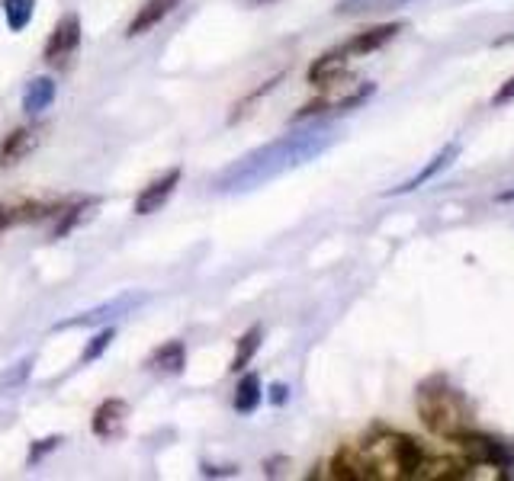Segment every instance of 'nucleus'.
<instances>
[{"instance_id": "9b49d317", "label": "nucleus", "mask_w": 514, "mask_h": 481, "mask_svg": "<svg viewBox=\"0 0 514 481\" xmlns=\"http://www.w3.org/2000/svg\"><path fill=\"white\" fill-rule=\"evenodd\" d=\"M328 475L331 478H344V481H360V478H373L370 472V462L364 456V449H351V446H344L341 453L331 459L328 465Z\"/></svg>"}, {"instance_id": "a878e982", "label": "nucleus", "mask_w": 514, "mask_h": 481, "mask_svg": "<svg viewBox=\"0 0 514 481\" xmlns=\"http://www.w3.org/2000/svg\"><path fill=\"white\" fill-rule=\"evenodd\" d=\"M286 398H290L286 385H274V389H270V405H286Z\"/></svg>"}, {"instance_id": "9d476101", "label": "nucleus", "mask_w": 514, "mask_h": 481, "mask_svg": "<svg viewBox=\"0 0 514 481\" xmlns=\"http://www.w3.org/2000/svg\"><path fill=\"white\" fill-rule=\"evenodd\" d=\"M347 61H351V55H347L344 49H335V52H325L312 61V68H309V84L315 87H331V84H338L344 71H347Z\"/></svg>"}, {"instance_id": "1a4fd4ad", "label": "nucleus", "mask_w": 514, "mask_h": 481, "mask_svg": "<svg viewBox=\"0 0 514 481\" xmlns=\"http://www.w3.org/2000/svg\"><path fill=\"white\" fill-rule=\"evenodd\" d=\"M405 29V23H386V26H373L367 33H357L351 42H344L341 49L351 55V58H360V55H370L376 49H383L386 42H392L399 33Z\"/></svg>"}, {"instance_id": "ddd939ff", "label": "nucleus", "mask_w": 514, "mask_h": 481, "mask_svg": "<svg viewBox=\"0 0 514 481\" xmlns=\"http://www.w3.org/2000/svg\"><path fill=\"white\" fill-rule=\"evenodd\" d=\"M184 366H187V347L180 340H168V344H161L148 356V369L164 372V376H180Z\"/></svg>"}, {"instance_id": "f257e3e1", "label": "nucleus", "mask_w": 514, "mask_h": 481, "mask_svg": "<svg viewBox=\"0 0 514 481\" xmlns=\"http://www.w3.org/2000/svg\"><path fill=\"white\" fill-rule=\"evenodd\" d=\"M335 142V132L328 126H309L299 129L293 135H283L277 142L261 145L248 151L245 158H238L235 164H229L216 177V190L219 193H245V190H257L270 180H277L290 170L315 161L319 154Z\"/></svg>"}, {"instance_id": "0eeeda50", "label": "nucleus", "mask_w": 514, "mask_h": 481, "mask_svg": "<svg viewBox=\"0 0 514 481\" xmlns=\"http://www.w3.org/2000/svg\"><path fill=\"white\" fill-rule=\"evenodd\" d=\"M126 421H129V405H126V401L123 398H107L94 411V417H90V430H94L100 440H113V437H119V433L126 430Z\"/></svg>"}, {"instance_id": "6e6552de", "label": "nucleus", "mask_w": 514, "mask_h": 481, "mask_svg": "<svg viewBox=\"0 0 514 481\" xmlns=\"http://www.w3.org/2000/svg\"><path fill=\"white\" fill-rule=\"evenodd\" d=\"M177 183H180V167L168 170V174L158 177L155 183H148L145 190L139 193V199H135V215H151V212L164 209V203L174 196Z\"/></svg>"}, {"instance_id": "b1692460", "label": "nucleus", "mask_w": 514, "mask_h": 481, "mask_svg": "<svg viewBox=\"0 0 514 481\" xmlns=\"http://www.w3.org/2000/svg\"><path fill=\"white\" fill-rule=\"evenodd\" d=\"M58 443H62V437L36 440V443H33V449H29V459H26V462H29V465H36V462H39L42 456H49V453H52V449H55Z\"/></svg>"}, {"instance_id": "4be33fe9", "label": "nucleus", "mask_w": 514, "mask_h": 481, "mask_svg": "<svg viewBox=\"0 0 514 481\" xmlns=\"http://www.w3.org/2000/svg\"><path fill=\"white\" fill-rule=\"evenodd\" d=\"M113 337H116V328H113V324H107V328H103L100 334H94V340H90V344L84 347V353H81V363L87 366V363L100 360V356L107 353V347L113 344Z\"/></svg>"}, {"instance_id": "f3484780", "label": "nucleus", "mask_w": 514, "mask_h": 481, "mask_svg": "<svg viewBox=\"0 0 514 481\" xmlns=\"http://www.w3.org/2000/svg\"><path fill=\"white\" fill-rule=\"evenodd\" d=\"M257 405H261V379H257L254 372H248L235 389V411L251 414V411H257Z\"/></svg>"}, {"instance_id": "bb28decb", "label": "nucleus", "mask_w": 514, "mask_h": 481, "mask_svg": "<svg viewBox=\"0 0 514 481\" xmlns=\"http://www.w3.org/2000/svg\"><path fill=\"white\" fill-rule=\"evenodd\" d=\"M248 4H257V7H261V4H274V0H248Z\"/></svg>"}, {"instance_id": "4468645a", "label": "nucleus", "mask_w": 514, "mask_h": 481, "mask_svg": "<svg viewBox=\"0 0 514 481\" xmlns=\"http://www.w3.org/2000/svg\"><path fill=\"white\" fill-rule=\"evenodd\" d=\"M457 154H460V145H457V142H453V145H447V148H444L441 154H434V158H431V164H428L425 170H421L418 177H412V180H408V183L396 186V190H389V196H402V193H412V190H418V186H425L428 180H434L437 174H441V170H447V167L453 164V158H457Z\"/></svg>"}, {"instance_id": "7ed1b4c3", "label": "nucleus", "mask_w": 514, "mask_h": 481, "mask_svg": "<svg viewBox=\"0 0 514 481\" xmlns=\"http://www.w3.org/2000/svg\"><path fill=\"white\" fill-rule=\"evenodd\" d=\"M453 443L463 449V459L470 462V465H492V469H508V465L514 462V449L508 443L495 440V437H486V433H479V430H466Z\"/></svg>"}, {"instance_id": "aec40b11", "label": "nucleus", "mask_w": 514, "mask_h": 481, "mask_svg": "<svg viewBox=\"0 0 514 481\" xmlns=\"http://www.w3.org/2000/svg\"><path fill=\"white\" fill-rule=\"evenodd\" d=\"M94 212H97V203H78V206H65L62 225L55 228V238H62L65 231H71V228H78L81 222H87Z\"/></svg>"}, {"instance_id": "f8f14e48", "label": "nucleus", "mask_w": 514, "mask_h": 481, "mask_svg": "<svg viewBox=\"0 0 514 481\" xmlns=\"http://www.w3.org/2000/svg\"><path fill=\"white\" fill-rule=\"evenodd\" d=\"M177 4L180 0H148V4L135 13V20L129 23V33L126 36H145V33H151V29H155L164 17H171V13L177 10Z\"/></svg>"}, {"instance_id": "412c9836", "label": "nucleus", "mask_w": 514, "mask_h": 481, "mask_svg": "<svg viewBox=\"0 0 514 481\" xmlns=\"http://www.w3.org/2000/svg\"><path fill=\"white\" fill-rule=\"evenodd\" d=\"M29 372H33V360H23V363H13L0 372V392H13L20 389V385L29 379Z\"/></svg>"}, {"instance_id": "2eb2a0df", "label": "nucleus", "mask_w": 514, "mask_h": 481, "mask_svg": "<svg viewBox=\"0 0 514 481\" xmlns=\"http://www.w3.org/2000/svg\"><path fill=\"white\" fill-rule=\"evenodd\" d=\"M52 103H55V81L52 77H33L23 93V110L29 116H36L42 110H49Z\"/></svg>"}, {"instance_id": "20e7f679", "label": "nucleus", "mask_w": 514, "mask_h": 481, "mask_svg": "<svg viewBox=\"0 0 514 481\" xmlns=\"http://www.w3.org/2000/svg\"><path fill=\"white\" fill-rule=\"evenodd\" d=\"M142 302H145L142 292H126V296L103 302V305L90 308V312H84V315H78V318H65V321H58V324H55V331H68V328H97V324H113L116 318L129 315L132 308H139Z\"/></svg>"}, {"instance_id": "423d86ee", "label": "nucleus", "mask_w": 514, "mask_h": 481, "mask_svg": "<svg viewBox=\"0 0 514 481\" xmlns=\"http://www.w3.org/2000/svg\"><path fill=\"white\" fill-rule=\"evenodd\" d=\"M39 145H42V129L39 126H23L17 132H10L4 138V145H0V170H10V167L23 164Z\"/></svg>"}, {"instance_id": "393cba45", "label": "nucleus", "mask_w": 514, "mask_h": 481, "mask_svg": "<svg viewBox=\"0 0 514 481\" xmlns=\"http://www.w3.org/2000/svg\"><path fill=\"white\" fill-rule=\"evenodd\" d=\"M511 100H514V77H511V81H505L502 90L495 93V103H498V106H502V103H511Z\"/></svg>"}, {"instance_id": "a211bd4d", "label": "nucleus", "mask_w": 514, "mask_h": 481, "mask_svg": "<svg viewBox=\"0 0 514 481\" xmlns=\"http://www.w3.org/2000/svg\"><path fill=\"white\" fill-rule=\"evenodd\" d=\"M36 13V0H4V20L10 33H23Z\"/></svg>"}, {"instance_id": "39448f33", "label": "nucleus", "mask_w": 514, "mask_h": 481, "mask_svg": "<svg viewBox=\"0 0 514 481\" xmlns=\"http://www.w3.org/2000/svg\"><path fill=\"white\" fill-rule=\"evenodd\" d=\"M78 45H81V17H78V13H68V17H62V20H58V26L52 29L42 58L49 61V65H62L68 55L78 52Z\"/></svg>"}, {"instance_id": "f03ea898", "label": "nucleus", "mask_w": 514, "mask_h": 481, "mask_svg": "<svg viewBox=\"0 0 514 481\" xmlns=\"http://www.w3.org/2000/svg\"><path fill=\"white\" fill-rule=\"evenodd\" d=\"M418 417L434 437L444 440H457L460 433L473 430L470 414L463 408V398L444 379H428L418 389Z\"/></svg>"}, {"instance_id": "dca6fc26", "label": "nucleus", "mask_w": 514, "mask_h": 481, "mask_svg": "<svg viewBox=\"0 0 514 481\" xmlns=\"http://www.w3.org/2000/svg\"><path fill=\"white\" fill-rule=\"evenodd\" d=\"M261 340H264V328H251L248 334H241L229 369H232V372H245V369H248V363L254 360V353L261 350Z\"/></svg>"}, {"instance_id": "6ab92c4d", "label": "nucleus", "mask_w": 514, "mask_h": 481, "mask_svg": "<svg viewBox=\"0 0 514 481\" xmlns=\"http://www.w3.org/2000/svg\"><path fill=\"white\" fill-rule=\"evenodd\" d=\"M402 0H341L338 13L341 17H370V13H380L389 7H399Z\"/></svg>"}, {"instance_id": "5701e85b", "label": "nucleus", "mask_w": 514, "mask_h": 481, "mask_svg": "<svg viewBox=\"0 0 514 481\" xmlns=\"http://www.w3.org/2000/svg\"><path fill=\"white\" fill-rule=\"evenodd\" d=\"M280 81H283V74H274V77H270V81H264V84H261V87H257V90H251V93H248V97H245V100H241V103L235 106V113H232L229 119H232V122H238V119H241V116H245V113H251V106H254L257 100H264V97H267V93H270V90H274V87H277Z\"/></svg>"}]
</instances>
